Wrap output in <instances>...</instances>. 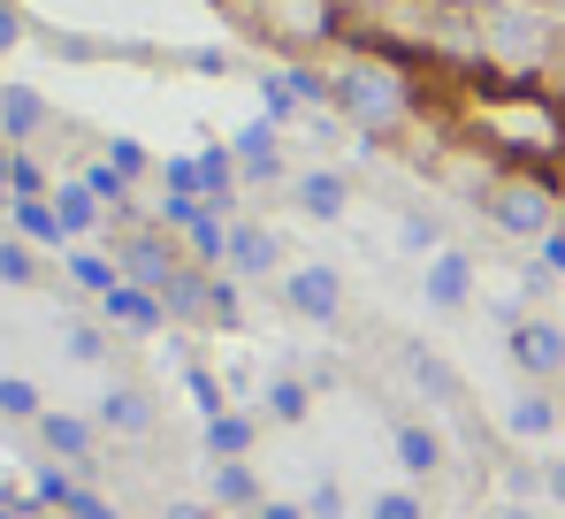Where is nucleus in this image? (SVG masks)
Returning a JSON list of instances; mask_svg holds the SVG:
<instances>
[{
	"mask_svg": "<svg viewBox=\"0 0 565 519\" xmlns=\"http://www.w3.org/2000/svg\"><path fill=\"white\" fill-rule=\"evenodd\" d=\"M329 107L360 130V138H405L413 130V115H420V85H413V70L405 62H390L375 46H360V54H344L337 62V77H329Z\"/></svg>",
	"mask_w": 565,
	"mask_h": 519,
	"instance_id": "f257e3e1",
	"label": "nucleus"
},
{
	"mask_svg": "<svg viewBox=\"0 0 565 519\" xmlns=\"http://www.w3.org/2000/svg\"><path fill=\"white\" fill-rule=\"evenodd\" d=\"M481 214L497 222V237L543 245L565 230V176L558 169H497L481 191Z\"/></svg>",
	"mask_w": 565,
	"mask_h": 519,
	"instance_id": "f03ea898",
	"label": "nucleus"
},
{
	"mask_svg": "<svg viewBox=\"0 0 565 519\" xmlns=\"http://www.w3.org/2000/svg\"><path fill=\"white\" fill-rule=\"evenodd\" d=\"M473 46H481V62H497V70H543L551 46H558V23H551V8H535V0H481V8H473Z\"/></svg>",
	"mask_w": 565,
	"mask_h": 519,
	"instance_id": "7ed1b4c3",
	"label": "nucleus"
},
{
	"mask_svg": "<svg viewBox=\"0 0 565 519\" xmlns=\"http://www.w3.org/2000/svg\"><path fill=\"white\" fill-rule=\"evenodd\" d=\"M253 23L276 39V46H329L344 39V8L337 0H253Z\"/></svg>",
	"mask_w": 565,
	"mask_h": 519,
	"instance_id": "20e7f679",
	"label": "nucleus"
},
{
	"mask_svg": "<svg viewBox=\"0 0 565 519\" xmlns=\"http://www.w3.org/2000/svg\"><path fill=\"white\" fill-rule=\"evenodd\" d=\"M282 306H290L298 321L329 329V321H344V275H337V267H321V260L282 267Z\"/></svg>",
	"mask_w": 565,
	"mask_h": 519,
	"instance_id": "39448f33",
	"label": "nucleus"
},
{
	"mask_svg": "<svg viewBox=\"0 0 565 519\" xmlns=\"http://www.w3.org/2000/svg\"><path fill=\"white\" fill-rule=\"evenodd\" d=\"M512 367L527 382H558L565 374V329L558 321H512Z\"/></svg>",
	"mask_w": 565,
	"mask_h": 519,
	"instance_id": "423d86ee",
	"label": "nucleus"
},
{
	"mask_svg": "<svg viewBox=\"0 0 565 519\" xmlns=\"http://www.w3.org/2000/svg\"><path fill=\"white\" fill-rule=\"evenodd\" d=\"M184 275V260H177V245L161 237V230H138L130 245H122V283H138V290H169Z\"/></svg>",
	"mask_w": 565,
	"mask_h": 519,
	"instance_id": "0eeeda50",
	"label": "nucleus"
},
{
	"mask_svg": "<svg viewBox=\"0 0 565 519\" xmlns=\"http://www.w3.org/2000/svg\"><path fill=\"white\" fill-rule=\"evenodd\" d=\"M420 290H428V306H436V314H459V306L473 298V260L459 253V245H444V253L428 260Z\"/></svg>",
	"mask_w": 565,
	"mask_h": 519,
	"instance_id": "6e6552de",
	"label": "nucleus"
},
{
	"mask_svg": "<svg viewBox=\"0 0 565 519\" xmlns=\"http://www.w3.org/2000/svg\"><path fill=\"white\" fill-rule=\"evenodd\" d=\"M222 267H237L245 283H260V275H276L282 267V245L276 230H260V222H230V260Z\"/></svg>",
	"mask_w": 565,
	"mask_h": 519,
	"instance_id": "1a4fd4ad",
	"label": "nucleus"
},
{
	"mask_svg": "<svg viewBox=\"0 0 565 519\" xmlns=\"http://www.w3.org/2000/svg\"><path fill=\"white\" fill-rule=\"evenodd\" d=\"M230 153H237V176H245V183H282V146H276V123H245V130L230 138Z\"/></svg>",
	"mask_w": 565,
	"mask_h": 519,
	"instance_id": "9d476101",
	"label": "nucleus"
},
{
	"mask_svg": "<svg viewBox=\"0 0 565 519\" xmlns=\"http://www.w3.org/2000/svg\"><path fill=\"white\" fill-rule=\"evenodd\" d=\"M290 199L313 214V222H344L352 214V183L337 169H306V176H290Z\"/></svg>",
	"mask_w": 565,
	"mask_h": 519,
	"instance_id": "9b49d317",
	"label": "nucleus"
},
{
	"mask_svg": "<svg viewBox=\"0 0 565 519\" xmlns=\"http://www.w3.org/2000/svg\"><path fill=\"white\" fill-rule=\"evenodd\" d=\"M390 443H397V466H405L413 481H436V474H444V435L428 428V421H397Z\"/></svg>",
	"mask_w": 565,
	"mask_h": 519,
	"instance_id": "f8f14e48",
	"label": "nucleus"
},
{
	"mask_svg": "<svg viewBox=\"0 0 565 519\" xmlns=\"http://www.w3.org/2000/svg\"><path fill=\"white\" fill-rule=\"evenodd\" d=\"M504 428L520 435V443H551V435H558V398H551V390H520V398L504 405Z\"/></svg>",
	"mask_w": 565,
	"mask_h": 519,
	"instance_id": "ddd939ff",
	"label": "nucleus"
},
{
	"mask_svg": "<svg viewBox=\"0 0 565 519\" xmlns=\"http://www.w3.org/2000/svg\"><path fill=\"white\" fill-rule=\"evenodd\" d=\"M99 306H107V321H122V329H161V321H169V298H161V290H138V283H115Z\"/></svg>",
	"mask_w": 565,
	"mask_h": 519,
	"instance_id": "4468645a",
	"label": "nucleus"
},
{
	"mask_svg": "<svg viewBox=\"0 0 565 519\" xmlns=\"http://www.w3.org/2000/svg\"><path fill=\"white\" fill-rule=\"evenodd\" d=\"M214 505H230V512H260L268 497H260V474L245 466V458H214Z\"/></svg>",
	"mask_w": 565,
	"mask_h": 519,
	"instance_id": "2eb2a0df",
	"label": "nucleus"
},
{
	"mask_svg": "<svg viewBox=\"0 0 565 519\" xmlns=\"http://www.w3.org/2000/svg\"><path fill=\"white\" fill-rule=\"evenodd\" d=\"M0 130H8L15 146L39 138V130H46V99H39L31 85H0Z\"/></svg>",
	"mask_w": 565,
	"mask_h": 519,
	"instance_id": "dca6fc26",
	"label": "nucleus"
},
{
	"mask_svg": "<svg viewBox=\"0 0 565 519\" xmlns=\"http://www.w3.org/2000/svg\"><path fill=\"white\" fill-rule=\"evenodd\" d=\"M253 443H260V421L253 413H214L206 421V451L214 458H253Z\"/></svg>",
	"mask_w": 565,
	"mask_h": 519,
	"instance_id": "f3484780",
	"label": "nucleus"
},
{
	"mask_svg": "<svg viewBox=\"0 0 565 519\" xmlns=\"http://www.w3.org/2000/svg\"><path fill=\"white\" fill-rule=\"evenodd\" d=\"M99 428L146 435V428H153V398H138V390H107V398H99Z\"/></svg>",
	"mask_w": 565,
	"mask_h": 519,
	"instance_id": "a211bd4d",
	"label": "nucleus"
},
{
	"mask_svg": "<svg viewBox=\"0 0 565 519\" xmlns=\"http://www.w3.org/2000/svg\"><path fill=\"white\" fill-rule=\"evenodd\" d=\"M39 435H46V451H62V458H85V451H93V421H77V413H39Z\"/></svg>",
	"mask_w": 565,
	"mask_h": 519,
	"instance_id": "6ab92c4d",
	"label": "nucleus"
},
{
	"mask_svg": "<svg viewBox=\"0 0 565 519\" xmlns=\"http://www.w3.org/2000/svg\"><path fill=\"white\" fill-rule=\"evenodd\" d=\"M306 413H313V390H306L298 374H276V382H268V421H282V428H298Z\"/></svg>",
	"mask_w": 565,
	"mask_h": 519,
	"instance_id": "aec40b11",
	"label": "nucleus"
},
{
	"mask_svg": "<svg viewBox=\"0 0 565 519\" xmlns=\"http://www.w3.org/2000/svg\"><path fill=\"white\" fill-rule=\"evenodd\" d=\"M54 214H62V230H70V237H77V230H93V222H99L93 183H85V176H77V183H62V191H54Z\"/></svg>",
	"mask_w": 565,
	"mask_h": 519,
	"instance_id": "412c9836",
	"label": "nucleus"
},
{
	"mask_svg": "<svg viewBox=\"0 0 565 519\" xmlns=\"http://www.w3.org/2000/svg\"><path fill=\"white\" fill-rule=\"evenodd\" d=\"M15 222H23V237H39V245H62V237H70L46 199H15Z\"/></svg>",
	"mask_w": 565,
	"mask_h": 519,
	"instance_id": "4be33fe9",
	"label": "nucleus"
},
{
	"mask_svg": "<svg viewBox=\"0 0 565 519\" xmlns=\"http://www.w3.org/2000/svg\"><path fill=\"white\" fill-rule=\"evenodd\" d=\"M70 283H77V290H93V298H107L122 275H115L107 260H93V253H70Z\"/></svg>",
	"mask_w": 565,
	"mask_h": 519,
	"instance_id": "5701e85b",
	"label": "nucleus"
},
{
	"mask_svg": "<svg viewBox=\"0 0 565 519\" xmlns=\"http://www.w3.org/2000/svg\"><path fill=\"white\" fill-rule=\"evenodd\" d=\"M397 245H405V253H420V260L444 253V237H436V222H428V214H397Z\"/></svg>",
	"mask_w": 565,
	"mask_h": 519,
	"instance_id": "b1692460",
	"label": "nucleus"
},
{
	"mask_svg": "<svg viewBox=\"0 0 565 519\" xmlns=\"http://www.w3.org/2000/svg\"><path fill=\"white\" fill-rule=\"evenodd\" d=\"M405 367L420 374V390H436V398H459V374H451L444 359H428V351H405Z\"/></svg>",
	"mask_w": 565,
	"mask_h": 519,
	"instance_id": "393cba45",
	"label": "nucleus"
},
{
	"mask_svg": "<svg viewBox=\"0 0 565 519\" xmlns=\"http://www.w3.org/2000/svg\"><path fill=\"white\" fill-rule=\"evenodd\" d=\"M367 519H428V505H420V489H382Z\"/></svg>",
	"mask_w": 565,
	"mask_h": 519,
	"instance_id": "a878e982",
	"label": "nucleus"
},
{
	"mask_svg": "<svg viewBox=\"0 0 565 519\" xmlns=\"http://www.w3.org/2000/svg\"><path fill=\"white\" fill-rule=\"evenodd\" d=\"M0 413H8V421H39L46 405H39V390H31V382H8V374H0Z\"/></svg>",
	"mask_w": 565,
	"mask_h": 519,
	"instance_id": "bb28decb",
	"label": "nucleus"
},
{
	"mask_svg": "<svg viewBox=\"0 0 565 519\" xmlns=\"http://www.w3.org/2000/svg\"><path fill=\"white\" fill-rule=\"evenodd\" d=\"M184 390H191V405H199L206 421H214V413H230V405H222V382H214L206 367H191V374H184Z\"/></svg>",
	"mask_w": 565,
	"mask_h": 519,
	"instance_id": "cd10ccee",
	"label": "nucleus"
},
{
	"mask_svg": "<svg viewBox=\"0 0 565 519\" xmlns=\"http://www.w3.org/2000/svg\"><path fill=\"white\" fill-rule=\"evenodd\" d=\"M62 519H115V505H99L93 489H85V481H77V489H70V497H62Z\"/></svg>",
	"mask_w": 565,
	"mask_h": 519,
	"instance_id": "c85d7f7f",
	"label": "nucleus"
},
{
	"mask_svg": "<svg viewBox=\"0 0 565 519\" xmlns=\"http://www.w3.org/2000/svg\"><path fill=\"white\" fill-rule=\"evenodd\" d=\"M306 519H344V489H337V481H313V497H306Z\"/></svg>",
	"mask_w": 565,
	"mask_h": 519,
	"instance_id": "c756f323",
	"label": "nucleus"
},
{
	"mask_svg": "<svg viewBox=\"0 0 565 519\" xmlns=\"http://www.w3.org/2000/svg\"><path fill=\"white\" fill-rule=\"evenodd\" d=\"M206 321H237V283H206Z\"/></svg>",
	"mask_w": 565,
	"mask_h": 519,
	"instance_id": "7c9ffc66",
	"label": "nucleus"
},
{
	"mask_svg": "<svg viewBox=\"0 0 565 519\" xmlns=\"http://www.w3.org/2000/svg\"><path fill=\"white\" fill-rule=\"evenodd\" d=\"M107 161H115V169L138 183V176H146V146H138V138H115V146H107Z\"/></svg>",
	"mask_w": 565,
	"mask_h": 519,
	"instance_id": "2f4dec72",
	"label": "nucleus"
},
{
	"mask_svg": "<svg viewBox=\"0 0 565 519\" xmlns=\"http://www.w3.org/2000/svg\"><path fill=\"white\" fill-rule=\"evenodd\" d=\"M31 275H39V260L23 245H0V283H31Z\"/></svg>",
	"mask_w": 565,
	"mask_h": 519,
	"instance_id": "473e14b6",
	"label": "nucleus"
},
{
	"mask_svg": "<svg viewBox=\"0 0 565 519\" xmlns=\"http://www.w3.org/2000/svg\"><path fill=\"white\" fill-rule=\"evenodd\" d=\"M15 39H23V8H15V0H0V54H8Z\"/></svg>",
	"mask_w": 565,
	"mask_h": 519,
	"instance_id": "72a5a7b5",
	"label": "nucleus"
},
{
	"mask_svg": "<svg viewBox=\"0 0 565 519\" xmlns=\"http://www.w3.org/2000/svg\"><path fill=\"white\" fill-rule=\"evenodd\" d=\"M543 497L565 512V458H551V466H543Z\"/></svg>",
	"mask_w": 565,
	"mask_h": 519,
	"instance_id": "f704fd0d",
	"label": "nucleus"
},
{
	"mask_svg": "<svg viewBox=\"0 0 565 519\" xmlns=\"http://www.w3.org/2000/svg\"><path fill=\"white\" fill-rule=\"evenodd\" d=\"M535 253H543V275H565V230H558V237H543Z\"/></svg>",
	"mask_w": 565,
	"mask_h": 519,
	"instance_id": "c9c22d12",
	"label": "nucleus"
},
{
	"mask_svg": "<svg viewBox=\"0 0 565 519\" xmlns=\"http://www.w3.org/2000/svg\"><path fill=\"white\" fill-rule=\"evenodd\" d=\"M344 15H390V8H405V0H337Z\"/></svg>",
	"mask_w": 565,
	"mask_h": 519,
	"instance_id": "e433bc0d",
	"label": "nucleus"
},
{
	"mask_svg": "<svg viewBox=\"0 0 565 519\" xmlns=\"http://www.w3.org/2000/svg\"><path fill=\"white\" fill-rule=\"evenodd\" d=\"M253 519H306V505H276V497H268V505H260Z\"/></svg>",
	"mask_w": 565,
	"mask_h": 519,
	"instance_id": "4c0bfd02",
	"label": "nucleus"
},
{
	"mask_svg": "<svg viewBox=\"0 0 565 519\" xmlns=\"http://www.w3.org/2000/svg\"><path fill=\"white\" fill-rule=\"evenodd\" d=\"M497 519H543V512H527V505H504V512H497Z\"/></svg>",
	"mask_w": 565,
	"mask_h": 519,
	"instance_id": "58836bf2",
	"label": "nucleus"
},
{
	"mask_svg": "<svg viewBox=\"0 0 565 519\" xmlns=\"http://www.w3.org/2000/svg\"><path fill=\"white\" fill-rule=\"evenodd\" d=\"M169 519H206V512H199V505H169Z\"/></svg>",
	"mask_w": 565,
	"mask_h": 519,
	"instance_id": "ea45409f",
	"label": "nucleus"
},
{
	"mask_svg": "<svg viewBox=\"0 0 565 519\" xmlns=\"http://www.w3.org/2000/svg\"><path fill=\"white\" fill-rule=\"evenodd\" d=\"M558 519H565V512H558Z\"/></svg>",
	"mask_w": 565,
	"mask_h": 519,
	"instance_id": "a19ab883",
	"label": "nucleus"
}]
</instances>
